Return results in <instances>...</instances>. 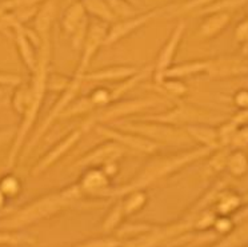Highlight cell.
<instances>
[{
	"label": "cell",
	"instance_id": "obj_35",
	"mask_svg": "<svg viewBox=\"0 0 248 247\" xmlns=\"http://www.w3.org/2000/svg\"><path fill=\"white\" fill-rule=\"evenodd\" d=\"M20 190H22V184H20L19 178L14 175H6L0 179V191L7 198H14L19 195Z\"/></svg>",
	"mask_w": 248,
	"mask_h": 247
},
{
	"label": "cell",
	"instance_id": "obj_25",
	"mask_svg": "<svg viewBox=\"0 0 248 247\" xmlns=\"http://www.w3.org/2000/svg\"><path fill=\"white\" fill-rule=\"evenodd\" d=\"M226 170L231 177L242 178L248 174V154L243 148H235L230 151L227 158Z\"/></svg>",
	"mask_w": 248,
	"mask_h": 247
},
{
	"label": "cell",
	"instance_id": "obj_36",
	"mask_svg": "<svg viewBox=\"0 0 248 247\" xmlns=\"http://www.w3.org/2000/svg\"><path fill=\"white\" fill-rule=\"evenodd\" d=\"M228 154H230L228 147H219V148L214 150L212 151L210 162H208V167H210L212 171L215 172L224 171L226 170Z\"/></svg>",
	"mask_w": 248,
	"mask_h": 247
},
{
	"label": "cell",
	"instance_id": "obj_46",
	"mask_svg": "<svg viewBox=\"0 0 248 247\" xmlns=\"http://www.w3.org/2000/svg\"><path fill=\"white\" fill-rule=\"evenodd\" d=\"M103 171L107 174L109 178H113L118 175L119 170H120V167H119V162L118 161H112V162H108L106 163L104 166H102Z\"/></svg>",
	"mask_w": 248,
	"mask_h": 247
},
{
	"label": "cell",
	"instance_id": "obj_41",
	"mask_svg": "<svg viewBox=\"0 0 248 247\" xmlns=\"http://www.w3.org/2000/svg\"><path fill=\"white\" fill-rule=\"evenodd\" d=\"M233 104L235 107L239 110H248V90L247 88H242V90H237L233 97H232Z\"/></svg>",
	"mask_w": 248,
	"mask_h": 247
},
{
	"label": "cell",
	"instance_id": "obj_49",
	"mask_svg": "<svg viewBox=\"0 0 248 247\" xmlns=\"http://www.w3.org/2000/svg\"><path fill=\"white\" fill-rule=\"evenodd\" d=\"M242 52L243 55H244V58H247L248 59V40L242 46Z\"/></svg>",
	"mask_w": 248,
	"mask_h": 247
},
{
	"label": "cell",
	"instance_id": "obj_20",
	"mask_svg": "<svg viewBox=\"0 0 248 247\" xmlns=\"http://www.w3.org/2000/svg\"><path fill=\"white\" fill-rule=\"evenodd\" d=\"M231 14L230 12H212L207 14L204 20L202 23L199 28V33L202 38L204 39H214L219 33H221L231 22Z\"/></svg>",
	"mask_w": 248,
	"mask_h": 247
},
{
	"label": "cell",
	"instance_id": "obj_29",
	"mask_svg": "<svg viewBox=\"0 0 248 247\" xmlns=\"http://www.w3.org/2000/svg\"><path fill=\"white\" fill-rule=\"evenodd\" d=\"M217 0H184L180 4H170V16H178L188 12L202 11L211 4H214Z\"/></svg>",
	"mask_w": 248,
	"mask_h": 247
},
{
	"label": "cell",
	"instance_id": "obj_2",
	"mask_svg": "<svg viewBox=\"0 0 248 247\" xmlns=\"http://www.w3.org/2000/svg\"><path fill=\"white\" fill-rule=\"evenodd\" d=\"M49 54H51V43L48 40H42L40 49H39V59L38 66L33 71L32 83H31V99L28 103V107L26 113L23 115V122L20 129L17 130L16 138L12 143V148L8 155V167H12L15 165L17 159V154L22 150L24 140L27 136L28 131L32 129L33 123L36 120L40 107L43 104L44 94L47 91V81H48V63Z\"/></svg>",
	"mask_w": 248,
	"mask_h": 247
},
{
	"label": "cell",
	"instance_id": "obj_18",
	"mask_svg": "<svg viewBox=\"0 0 248 247\" xmlns=\"http://www.w3.org/2000/svg\"><path fill=\"white\" fill-rule=\"evenodd\" d=\"M15 30H16V47L19 54H20V58H22L23 63L26 65L28 70L33 72L36 66H38L39 59V54L36 55L33 44L36 43V40L42 43V40L39 38H32L30 35L31 33L30 31L24 30V28H20V24L15 26Z\"/></svg>",
	"mask_w": 248,
	"mask_h": 247
},
{
	"label": "cell",
	"instance_id": "obj_1",
	"mask_svg": "<svg viewBox=\"0 0 248 247\" xmlns=\"http://www.w3.org/2000/svg\"><path fill=\"white\" fill-rule=\"evenodd\" d=\"M212 151L214 150L210 148V147L200 146V147H196V148H192V150L180 152V154L156 158L155 161L150 162L147 166L143 167V170L135 178H132L125 186L111 190L109 197L120 198V197H123L124 194L130 193L132 190L148 187L154 182L160 181L163 178L170 177L175 172L183 170L184 167L189 166L196 161H199L202 158L211 155Z\"/></svg>",
	"mask_w": 248,
	"mask_h": 247
},
{
	"label": "cell",
	"instance_id": "obj_37",
	"mask_svg": "<svg viewBox=\"0 0 248 247\" xmlns=\"http://www.w3.org/2000/svg\"><path fill=\"white\" fill-rule=\"evenodd\" d=\"M214 231L217 235H228L233 227H235V219H232L231 215H217L214 222Z\"/></svg>",
	"mask_w": 248,
	"mask_h": 247
},
{
	"label": "cell",
	"instance_id": "obj_38",
	"mask_svg": "<svg viewBox=\"0 0 248 247\" xmlns=\"http://www.w3.org/2000/svg\"><path fill=\"white\" fill-rule=\"evenodd\" d=\"M236 123H233L231 119L226 122V123H223L217 129V134H219V143H220V147H230V143H231V139L233 134L236 132L237 130Z\"/></svg>",
	"mask_w": 248,
	"mask_h": 247
},
{
	"label": "cell",
	"instance_id": "obj_6",
	"mask_svg": "<svg viewBox=\"0 0 248 247\" xmlns=\"http://www.w3.org/2000/svg\"><path fill=\"white\" fill-rule=\"evenodd\" d=\"M168 11H170V6L159 7V8H154V10H150V11L136 14L134 16L119 19L115 23H112V26L108 28L104 46L116 44L122 39L127 38L132 33L138 31L139 28L144 27L148 23H151L154 19L162 16V15H167Z\"/></svg>",
	"mask_w": 248,
	"mask_h": 247
},
{
	"label": "cell",
	"instance_id": "obj_4",
	"mask_svg": "<svg viewBox=\"0 0 248 247\" xmlns=\"http://www.w3.org/2000/svg\"><path fill=\"white\" fill-rule=\"evenodd\" d=\"M116 127L136 132L155 143L184 146L192 142L189 135L186 132L184 127L164 123V122H159V120H152V119L124 122V123H119Z\"/></svg>",
	"mask_w": 248,
	"mask_h": 247
},
{
	"label": "cell",
	"instance_id": "obj_31",
	"mask_svg": "<svg viewBox=\"0 0 248 247\" xmlns=\"http://www.w3.org/2000/svg\"><path fill=\"white\" fill-rule=\"evenodd\" d=\"M124 216H125V214H124L123 204H122V199H120L118 203L115 204L113 207H111V210L106 215V218H104L102 223L103 231L104 232H111V231L116 230L119 226L122 225Z\"/></svg>",
	"mask_w": 248,
	"mask_h": 247
},
{
	"label": "cell",
	"instance_id": "obj_17",
	"mask_svg": "<svg viewBox=\"0 0 248 247\" xmlns=\"http://www.w3.org/2000/svg\"><path fill=\"white\" fill-rule=\"evenodd\" d=\"M138 68L134 66H108L106 68L86 72L84 82H92V83H104V82H123L134 76L138 72Z\"/></svg>",
	"mask_w": 248,
	"mask_h": 247
},
{
	"label": "cell",
	"instance_id": "obj_47",
	"mask_svg": "<svg viewBox=\"0 0 248 247\" xmlns=\"http://www.w3.org/2000/svg\"><path fill=\"white\" fill-rule=\"evenodd\" d=\"M231 120L233 123H236L237 126L248 124V110H239V111L232 116Z\"/></svg>",
	"mask_w": 248,
	"mask_h": 247
},
{
	"label": "cell",
	"instance_id": "obj_51",
	"mask_svg": "<svg viewBox=\"0 0 248 247\" xmlns=\"http://www.w3.org/2000/svg\"><path fill=\"white\" fill-rule=\"evenodd\" d=\"M243 202H244L246 204H248V193L243 197Z\"/></svg>",
	"mask_w": 248,
	"mask_h": 247
},
{
	"label": "cell",
	"instance_id": "obj_21",
	"mask_svg": "<svg viewBox=\"0 0 248 247\" xmlns=\"http://www.w3.org/2000/svg\"><path fill=\"white\" fill-rule=\"evenodd\" d=\"M56 17V1L46 0L42 8H39L35 17V30L40 40L49 39V31Z\"/></svg>",
	"mask_w": 248,
	"mask_h": 247
},
{
	"label": "cell",
	"instance_id": "obj_28",
	"mask_svg": "<svg viewBox=\"0 0 248 247\" xmlns=\"http://www.w3.org/2000/svg\"><path fill=\"white\" fill-rule=\"evenodd\" d=\"M219 246H242L248 245V214L244 215L239 223H235L233 230L217 243Z\"/></svg>",
	"mask_w": 248,
	"mask_h": 247
},
{
	"label": "cell",
	"instance_id": "obj_32",
	"mask_svg": "<svg viewBox=\"0 0 248 247\" xmlns=\"http://www.w3.org/2000/svg\"><path fill=\"white\" fill-rule=\"evenodd\" d=\"M31 99V88L27 86L17 84L16 90L12 95V107L19 115H24L28 107V103Z\"/></svg>",
	"mask_w": 248,
	"mask_h": 247
},
{
	"label": "cell",
	"instance_id": "obj_27",
	"mask_svg": "<svg viewBox=\"0 0 248 247\" xmlns=\"http://www.w3.org/2000/svg\"><path fill=\"white\" fill-rule=\"evenodd\" d=\"M155 84V91L162 94L163 98H175V99H180L187 95L188 92V87L184 83L182 79H175V78H164L162 82L159 83H154Z\"/></svg>",
	"mask_w": 248,
	"mask_h": 247
},
{
	"label": "cell",
	"instance_id": "obj_5",
	"mask_svg": "<svg viewBox=\"0 0 248 247\" xmlns=\"http://www.w3.org/2000/svg\"><path fill=\"white\" fill-rule=\"evenodd\" d=\"M167 100L164 99H131V100H116L106 107L99 108L97 113L91 115L84 123V129L95 127L96 124H107L111 120L127 118L134 114L146 111L150 108L160 106Z\"/></svg>",
	"mask_w": 248,
	"mask_h": 247
},
{
	"label": "cell",
	"instance_id": "obj_8",
	"mask_svg": "<svg viewBox=\"0 0 248 247\" xmlns=\"http://www.w3.org/2000/svg\"><path fill=\"white\" fill-rule=\"evenodd\" d=\"M93 129L104 139L113 140L127 150L144 152V154H152L157 150V143L128 130L113 127L109 124H96Z\"/></svg>",
	"mask_w": 248,
	"mask_h": 247
},
{
	"label": "cell",
	"instance_id": "obj_3",
	"mask_svg": "<svg viewBox=\"0 0 248 247\" xmlns=\"http://www.w3.org/2000/svg\"><path fill=\"white\" fill-rule=\"evenodd\" d=\"M79 197H81V194L76 184L67 190H63L62 193L43 197L30 203L27 207H24L14 216H11L6 222L7 227H22V226L31 225L33 222L44 219L49 215H54L58 211L65 209Z\"/></svg>",
	"mask_w": 248,
	"mask_h": 247
},
{
	"label": "cell",
	"instance_id": "obj_10",
	"mask_svg": "<svg viewBox=\"0 0 248 247\" xmlns=\"http://www.w3.org/2000/svg\"><path fill=\"white\" fill-rule=\"evenodd\" d=\"M84 75H86V74L75 72V75L71 78V82L70 84H68V87L65 88L64 91H62V95H60V98L58 99V102L55 103L54 107L51 110V113H49V115L47 116V119L44 120V123L42 124L40 130H39L38 132H36V135L33 136V139L31 140V143L28 145V150H31L33 146L38 143L39 139H40V138L48 131L49 127L59 119L62 113L70 106L71 103L75 100L76 97H78V94L80 92L83 83H84Z\"/></svg>",
	"mask_w": 248,
	"mask_h": 247
},
{
	"label": "cell",
	"instance_id": "obj_23",
	"mask_svg": "<svg viewBox=\"0 0 248 247\" xmlns=\"http://www.w3.org/2000/svg\"><path fill=\"white\" fill-rule=\"evenodd\" d=\"M208 66V60H191V62H184L180 65L171 66L166 72L164 78H175V79H183L186 76H194L198 74H205Z\"/></svg>",
	"mask_w": 248,
	"mask_h": 247
},
{
	"label": "cell",
	"instance_id": "obj_11",
	"mask_svg": "<svg viewBox=\"0 0 248 247\" xmlns=\"http://www.w3.org/2000/svg\"><path fill=\"white\" fill-rule=\"evenodd\" d=\"M184 33H186V23L179 22L171 31V35L168 36L166 43L163 44L157 55L156 63L154 66V83L162 82L164 72L172 66L175 55L178 52L180 43L183 40Z\"/></svg>",
	"mask_w": 248,
	"mask_h": 247
},
{
	"label": "cell",
	"instance_id": "obj_53",
	"mask_svg": "<svg viewBox=\"0 0 248 247\" xmlns=\"http://www.w3.org/2000/svg\"><path fill=\"white\" fill-rule=\"evenodd\" d=\"M127 1H130V3H135V0H127Z\"/></svg>",
	"mask_w": 248,
	"mask_h": 247
},
{
	"label": "cell",
	"instance_id": "obj_26",
	"mask_svg": "<svg viewBox=\"0 0 248 247\" xmlns=\"http://www.w3.org/2000/svg\"><path fill=\"white\" fill-rule=\"evenodd\" d=\"M88 15L103 23H115L118 17L115 16L106 0H81Z\"/></svg>",
	"mask_w": 248,
	"mask_h": 247
},
{
	"label": "cell",
	"instance_id": "obj_42",
	"mask_svg": "<svg viewBox=\"0 0 248 247\" xmlns=\"http://www.w3.org/2000/svg\"><path fill=\"white\" fill-rule=\"evenodd\" d=\"M235 40L242 46L248 40V16L235 28Z\"/></svg>",
	"mask_w": 248,
	"mask_h": 247
},
{
	"label": "cell",
	"instance_id": "obj_24",
	"mask_svg": "<svg viewBox=\"0 0 248 247\" xmlns=\"http://www.w3.org/2000/svg\"><path fill=\"white\" fill-rule=\"evenodd\" d=\"M120 199H122L125 216L138 214L148 203V195H147V191H144V188L132 190L130 193L124 194L123 197H120Z\"/></svg>",
	"mask_w": 248,
	"mask_h": 247
},
{
	"label": "cell",
	"instance_id": "obj_14",
	"mask_svg": "<svg viewBox=\"0 0 248 247\" xmlns=\"http://www.w3.org/2000/svg\"><path fill=\"white\" fill-rule=\"evenodd\" d=\"M76 186L81 195L90 197H109L112 190L111 178L103 171L102 167H87Z\"/></svg>",
	"mask_w": 248,
	"mask_h": 247
},
{
	"label": "cell",
	"instance_id": "obj_12",
	"mask_svg": "<svg viewBox=\"0 0 248 247\" xmlns=\"http://www.w3.org/2000/svg\"><path fill=\"white\" fill-rule=\"evenodd\" d=\"M108 28L100 20L90 24L88 33H87L86 40L84 44L81 47V58L79 62V66L76 68V72L79 74H86L88 67L91 65L92 59L95 58V55L97 54V51L102 49L106 42V36H107Z\"/></svg>",
	"mask_w": 248,
	"mask_h": 247
},
{
	"label": "cell",
	"instance_id": "obj_52",
	"mask_svg": "<svg viewBox=\"0 0 248 247\" xmlns=\"http://www.w3.org/2000/svg\"><path fill=\"white\" fill-rule=\"evenodd\" d=\"M67 4H71V3H75V1H79V0H65Z\"/></svg>",
	"mask_w": 248,
	"mask_h": 247
},
{
	"label": "cell",
	"instance_id": "obj_48",
	"mask_svg": "<svg viewBox=\"0 0 248 247\" xmlns=\"http://www.w3.org/2000/svg\"><path fill=\"white\" fill-rule=\"evenodd\" d=\"M16 243H20L17 235H12L8 232H0V245H16Z\"/></svg>",
	"mask_w": 248,
	"mask_h": 247
},
{
	"label": "cell",
	"instance_id": "obj_13",
	"mask_svg": "<svg viewBox=\"0 0 248 247\" xmlns=\"http://www.w3.org/2000/svg\"><path fill=\"white\" fill-rule=\"evenodd\" d=\"M124 150L125 148L116 142L106 139V142L97 145L81 156L74 167H102L108 162L119 161L123 156Z\"/></svg>",
	"mask_w": 248,
	"mask_h": 247
},
{
	"label": "cell",
	"instance_id": "obj_19",
	"mask_svg": "<svg viewBox=\"0 0 248 247\" xmlns=\"http://www.w3.org/2000/svg\"><path fill=\"white\" fill-rule=\"evenodd\" d=\"M186 132L189 135V138L199 143L203 147H210L212 150H216L220 147L219 143V134L217 129L212 127L207 123H194L184 126Z\"/></svg>",
	"mask_w": 248,
	"mask_h": 247
},
{
	"label": "cell",
	"instance_id": "obj_43",
	"mask_svg": "<svg viewBox=\"0 0 248 247\" xmlns=\"http://www.w3.org/2000/svg\"><path fill=\"white\" fill-rule=\"evenodd\" d=\"M81 245L84 246H119V245H124L123 241H119V239H90V241L83 242Z\"/></svg>",
	"mask_w": 248,
	"mask_h": 247
},
{
	"label": "cell",
	"instance_id": "obj_22",
	"mask_svg": "<svg viewBox=\"0 0 248 247\" xmlns=\"http://www.w3.org/2000/svg\"><path fill=\"white\" fill-rule=\"evenodd\" d=\"M242 204H244L243 197L232 190L221 188L214 202V211L217 215H232L242 207Z\"/></svg>",
	"mask_w": 248,
	"mask_h": 247
},
{
	"label": "cell",
	"instance_id": "obj_7",
	"mask_svg": "<svg viewBox=\"0 0 248 247\" xmlns=\"http://www.w3.org/2000/svg\"><path fill=\"white\" fill-rule=\"evenodd\" d=\"M215 118H217L215 114L211 111H205L204 108L198 107L194 104H187V103H178L171 110L163 111L156 115H150L146 119L159 120V122H164V123L184 127L187 124L207 123L208 120Z\"/></svg>",
	"mask_w": 248,
	"mask_h": 247
},
{
	"label": "cell",
	"instance_id": "obj_44",
	"mask_svg": "<svg viewBox=\"0 0 248 247\" xmlns=\"http://www.w3.org/2000/svg\"><path fill=\"white\" fill-rule=\"evenodd\" d=\"M20 84V76L10 72H0V86H17Z\"/></svg>",
	"mask_w": 248,
	"mask_h": 247
},
{
	"label": "cell",
	"instance_id": "obj_50",
	"mask_svg": "<svg viewBox=\"0 0 248 247\" xmlns=\"http://www.w3.org/2000/svg\"><path fill=\"white\" fill-rule=\"evenodd\" d=\"M4 198H6V197H4V195H3V193L0 191V207H1V206H3V203H4Z\"/></svg>",
	"mask_w": 248,
	"mask_h": 247
},
{
	"label": "cell",
	"instance_id": "obj_16",
	"mask_svg": "<svg viewBox=\"0 0 248 247\" xmlns=\"http://www.w3.org/2000/svg\"><path fill=\"white\" fill-rule=\"evenodd\" d=\"M81 138V131L80 130H74L71 131L70 134L65 135L63 139L60 140L58 145H55L51 150L46 154V155L40 159V161L35 165V167L32 168V177H38L40 174H43L46 170H48L49 167L54 166L56 162L59 161L60 158L71 151L76 145L78 142L80 140Z\"/></svg>",
	"mask_w": 248,
	"mask_h": 247
},
{
	"label": "cell",
	"instance_id": "obj_33",
	"mask_svg": "<svg viewBox=\"0 0 248 247\" xmlns=\"http://www.w3.org/2000/svg\"><path fill=\"white\" fill-rule=\"evenodd\" d=\"M106 1L115 14V16L118 17V20L136 15V8L134 7V3H130L127 0H106Z\"/></svg>",
	"mask_w": 248,
	"mask_h": 247
},
{
	"label": "cell",
	"instance_id": "obj_45",
	"mask_svg": "<svg viewBox=\"0 0 248 247\" xmlns=\"http://www.w3.org/2000/svg\"><path fill=\"white\" fill-rule=\"evenodd\" d=\"M16 130L14 129H1L0 130V148L6 146L10 140H12L16 135Z\"/></svg>",
	"mask_w": 248,
	"mask_h": 247
},
{
	"label": "cell",
	"instance_id": "obj_40",
	"mask_svg": "<svg viewBox=\"0 0 248 247\" xmlns=\"http://www.w3.org/2000/svg\"><path fill=\"white\" fill-rule=\"evenodd\" d=\"M230 146H232L233 148H244L248 146V124L244 126H239L236 130V132L233 134L231 139Z\"/></svg>",
	"mask_w": 248,
	"mask_h": 247
},
{
	"label": "cell",
	"instance_id": "obj_54",
	"mask_svg": "<svg viewBox=\"0 0 248 247\" xmlns=\"http://www.w3.org/2000/svg\"><path fill=\"white\" fill-rule=\"evenodd\" d=\"M0 95H1V91H0Z\"/></svg>",
	"mask_w": 248,
	"mask_h": 247
},
{
	"label": "cell",
	"instance_id": "obj_39",
	"mask_svg": "<svg viewBox=\"0 0 248 247\" xmlns=\"http://www.w3.org/2000/svg\"><path fill=\"white\" fill-rule=\"evenodd\" d=\"M39 1H46V0H4L0 3V10L4 14L7 11H15L19 8L33 7Z\"/></svg>",
	"mask_w": 248,
	"mask_h": 247
},
{
	"label": "cell",
	"instance_id": "obj_30",
	"mask_svg": "<svg viewBox=\"0 0 248 247\" xmlns=\"http://www.w3.org/2000/svg\"><path fill=\"white\" fill-rule=\"evenodd\" d=\"M93 110H95V107H93V104H92L91 100H90V98H80V99H75L74 102L71 103L70 106L62 113L59 119H68L75 118V116H81V115L92 113Z\"/></svg>",
	"mask_w": 248,
	"mask_h": 247
},
{
	"label": "cell",
	"instance_id": "obj_34",
	"mask_svg": "<svg viewBox=\"0 0 248 247\" xmlns=\"http://www.w3.org/2000/svg\"><path fill=\"white\" fill-rule=\"evenodd\" d=\"M90 100L93 104L95 110L103 108L112 103V98H111V90L107 87H97L95 90H92L91 94L88 95Z\"/></svg>",
	"mask_w": 248,
	"mask_h": 247
},
{
	"label": "cell",
	"instance_id": "obj_15",
	"mask_svg": "<svg viewBox=\"0 0 248 247\" xmlns=\"http://www.w3.org/2000/svg\"><path fill=\"white\" fill-rule=\"evenodd\" d=\"M205 74L212 78H236L246 75L248 74V59L244 56H221L208 59Z\"/></svg>",
	"mask_w": 248,
	"mask_h": 247
},
{
	"label": "cell",
	"instance_id": "obj_9",
	"mask_svg": "<svg viewBox=\"0 0 248 247\" xmlns=\"http://www.w3.org/2000/svg\"><path fill=\"white\" fill-rule=\"evenodd\" d=\"M90 15L87 14L81 0L71 3L64 11L62 19V27L64 33L71 38L72 47L75 49H81L87 33L90 28Z\"/></svg>",
	"mask_w": 248,
	"mask_h": 247
}]
</instances>
